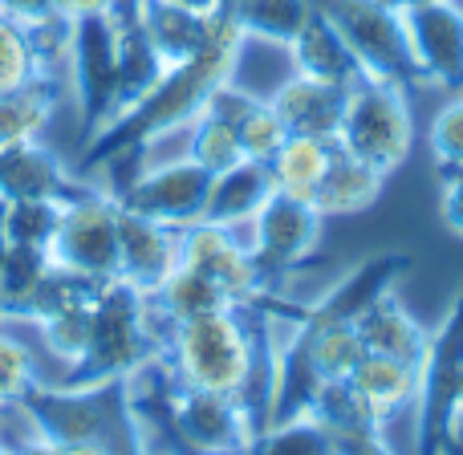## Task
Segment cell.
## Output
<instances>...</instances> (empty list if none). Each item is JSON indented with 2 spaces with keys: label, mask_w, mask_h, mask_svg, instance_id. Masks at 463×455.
<instances>
[{
  "label": "cell",
  "mask_w": 463,
  "mask_h": 455,
  "mask_svg": "<svg viewBox=\"0 0 463 455\" xmlns=\"http://www.w3.org/2000/svg\"><path fill=\"white\" fill-rule=\"evenodd\" d=\"M244 45V33L228 21V13H220L212 41L192 62L167 65V73L155 81L151 94L138 98L130 110H122L118 118H110L90 138L86 151H81V167H114V163H127L135 155H146L159 138L187 130V122L208 106V98L224 81L236 78Z\"/></svg>",
  "instance_id": "6da1fadb"
},
{
  "label": "cell",
  "mask_w": 463,
  "mask_h": 455,
  "mask_svg": "<svg viewBox=\"0 0 463 455\" xmlns=\"http://www.w3.org/2000/svg\"><path fill=\"white\" fill-rule=\"evenodd\" d=\"M163 358V329L151 318L146 293L127 285L122 277L106 280L94 297V326H90V346L61 383L65 386H102V383H127L143 366Z\"/></svg>",
  "instance_id": "7a4b0ae2"
},
{
  "label": "cell",
  "mask_w": 463,
  "mask_h": 455,
  "mask_svg": "<svg viewBox=\"0 0 463 455\" xmlns=\"http://www.w3.org/2000/svg\"><path fill=\"white\" fill-rule=\"evenodd\" d=\"M337 151L354 155L358 163L383 171L386 179L415 151V110L411 90L394 81L358 78L345 94V110L334 135Z\"/></svg>",
  "instance_id": "3957f363"
},
{
  "label": "cell",
  "mask_w": 463,
  "mask_h": 455,
  "mask_svg": "<svg viewBox=\"0 0 463 455\" xmlns=\"http://www.w3.org/2000/svg\"><path fill=\"white\" fill-rule=\"evenodd\" d=\"M321 16L354 53L362 78L394 81V86H419L415 62H411L402 8L394 0H313Z\"/></svg>",
  "instance_id": "277c9868"
},
{
  "label": "cell",
  "mask_w": 463,
  "mask_h": 455,
  "mask_svg": "<svg viewBox=\"0 0 463 455\" xmlns=\"http://www.w3.org/2000/svg\"><path fill=\"white\" fill-rule=\"evenodd\" d=\"M463 391V285L451 297L443 321L431 329L427 358L419 366L415 394V455H439L448 440V423L456 415Z\"/></svg>",
  "instance_id": "5b68a950"
},
{
  "label": "cell",
  "mask_w": 463,
  "mask_h": 455,
  "mask_svg": "<svg viewBox=\"0 0 463 455\" xmlns=\"http://www.w3.org/2000/svg\"><path fill=\"white\" fill-rule=\"evenodd\" d=\"M49 261L90 280L118 277V200L114 192L81 187L61 204V220L49 240Z\"/></svg>",
  "instance_id": "8992f818"
},
{
  "label": "cell",
  "mask_w": 463,
  "mask_h": 455,
  "mask_svg": "<svg viewBox=\"0 0 463 455\" xmlns=\"http://www.w3.org/2000/svg\"><path fill=\"white\" fill-rule=\"evenodd\" d=\"M65 62L73 73V102H78L81 135L94 138L118 114V29H114L110 13L73 21Z\"/></svg>",
  "instance_id": "52a82bcc"
},
{
  "label": "cell",
  "mask_w": 463,
  "mask_h": 455,
  "mask_svg": "<svg viewBox=\"0 0 463 455\" xmlns=\"http://www.w3.org/2000/svg\"><path fill=\"white\" fill-rule=\"evenodd\" d=\"M163 415L167 431L187 451H248L256 435V423L236 394L200 391V386H179L167 374L163 394Z\"/></svg>",
  "instance_id": "ba28073f"
},
{
  "label": "cell",
  "mask_w": 463,
  "mask_h": 455,
  "mask_svg": "<svg viewBox=\"0 0 463 455\" xmlns=\"http://www.w3.org/2000/svg\"><path fill=\"white\" fill-rule=\"evenodd\" d=\"M179 264L203 272L232 305L272 301V277L256 264L252 248L248 240H240L236 228L212 224V220L184 228L179 232Z\"/></svg>",
  "instance_id": "9c48e42d"
},
{
  "label": "cell",
  "mask_w": 463,
  "mask_h": 455,
  "mask_svg": "<svg viewBox=\"0 0 463 455\" xmlns=\"http://www.w3.org/2000/svg\"><path fill=\"white\" fill-rule=\"evenodd\" d=\"M208 187H212V171H203L200 163H192L184 155V159L135 171L127 184L114 187V200L127 212H138V216L155 220V224L184 232L203 220Z\"/></svg>",
  "instance_id": "30bf717a"
},
{
  "label": "cell",
  "mask_w": 463,
  "mask_h": 455,
  "mask_svg": "<svg viewBox=\"0 0 463 455\" xmlns=\"http://www.w3.org/2000/svg\"><path fill=\"white\" fill-rule=\"evenodd\" d=\"M399 8L419 86L463 94V5L459 0H415Z\"/></svg>",
  "instance_id": "8fae6325"
},
{
  "label": "cell",
  "mask_w": 463,
  "mask_h": 455,
  "mask_svg": "<svg viewBox=\"0 0 463 455\" xmlns=\"http://www.w3.org/2000/svg\"><path fill=\"white\" fill-rule=\"evenodd\" d=\"M321 236H326V216L317 212V204L293 200L280 192H272L269 204L248 224V248L272 280L301 269L317 252Z\"/></svg>",
  "instance_id": "7c38bea8"
},
{
  "label": "cell",
  "mask_w": 463,
  "mask_h": 455,
  "mask_svg": "<svg viewBox=\"0 0 463 455\" xmlns=\"http://www.w3.org/2000/svg\"><path fill=\"white\" fill-rule=\"evenodd\" d=\"M411 272L407 252H378L358 261L329 293H321L317 301L305 305V321H358L378 297L394 293L399 280Z\"/></svg>",
  "instance_id": "4fadbf2b"
},
{
  "label": "cell",
  "mask_w": 463,
  "mask_h": 455,
  "mask_svg": "<svg viewBox=\"0 0 463 455\" xmlns=\"http://www.w3.org/2000/svg\"><path fill=\"white\" fill-rule=\"evenodd\" d=\"M179 269V232L127 212L118 204V277L138 293H155Z\"/></svg>",
  "instance_id": "5bb4252c"
},
{
  "label": "cell",
  "mask_w": 463,
  "mask_h": 455,
  "mask_svg": "<svg viewBox=\"0 0 463 455\" xmlns=\"http://www.w3.org/2000/svg\"><path fill=\"white\" fill-rule=\"evenodd\" d=\"M86 184L65 171L45 143H16L0 151V200H73Z\"/></svg>",
  "instance_id": "9a60e30c"
},
{
  "label": "cell",
  "mask_w": 463,
  "mask_h": 455,
  "mask_svg": "<svg viewBox=\"0 0 463 455\" xmlns=\"http://www.w3.org/2000/svg\"><path fill=\"white\" fill-rule=\"evenodd\" d=\"M345 94H350V86L317 81V78H305V73H288L269 94V102L277 110V118L285 122L288 135L334 138L342 110H345Z\"/></svg>",
  "instance_id": "2e32d148"
},
{
  "label": "cell",
  "mask_w": 463,
  "mask_h": 455,
  "mask_svg": "<svg viewBox=\"0 0 463 455\" xmlns=\"http://www.w3.org/2000/svg\"><path fill=\"white\" fill-rule=\"evenodd\" d=\"M358 334L366 354H383V358H394L402 366H423L427 358V342H431V329L415 318V313L402 305L399 293H386L362 313L358 321Z\"/></svg>",
  "instance_id": "e0dca14e"
},
{
  "label": "cell",
  "mask_w": 463,
  "mask_h": 455,
  "mask_svg": "<svg viewBox=\"0 0 463 455\" xmlns=\"http://www.w3.org/2000/svg\"><path fill=\"white\" fill-rule=\"evenodd\" d=\"M216 16L192 13L175 0H138V24H143L151 49L163 57V65L192 62L216 33Z\"/></svg>",
  "instance_id": "ac0fdd59"
},
{
  "label": "cell",
  "mask_w": 463,
  "mask_h": 455,
  "mask_svg": "<svg viewBox=\"0 0 463 455\" xmlns=\"http://www.w3.org/2000/svg\"><path fill=\"white\" fill-rule=\"evenodd\" d=\"M208 106L216 114H224L232 127H236V138H240L244 159L269 163L272 155L280 151V143L288 138L285 122L277 118V110H272L269 98H256V94H248V90H240L236 78L224 81V86L208 98Z\"/></svg>",
  "instance_id": "d6986e66"
},
{
  "label": "cell",
  "mask_w": 463,
  "mask_h": 455,
  "mask_svg": "<svg viewBox=\"0 0 463 455\" xmlns=\"http://www.w3.org/2000/svg\"><path fill=\"white\" fill-rule=\"evenodd\" d=\"M277 192L269 175V163H256V159H240L236 167L220 171L212 175L208 187V208H203V220L212 224H224V228H248L256 220V212L269 204V195Z\"/></svg>",
  "instance_id": "ffe728a7"
},
{
  "label": "cell",
  "mask_w": 463,
  "mask_h": 455,
  "mask_svg": "<svg viewBox=\"0 0 463 455\" xmlns=\"http://www.w3.org/2000/svg\"><path fill=\"white\" fill-rule=\"evenodd\" d=\"M309 415L329 431V440L337 443V455H350V451L366 448V443H374V440H386V423L354 394V386L345 383V378L321 383Z\"/></svg>",
  "instance_id": "44dd1931"
},
{
  "label": "cell",
  "mask_w": 463,
  "mask_h": 455,
  "mask_svg": "<svg viewBox=\"0 0 463 455\" xmlns=\"http://www.w3.org/2000/svg\"><path fill=\"white\" fill-rule=\"evenodd\" d=\"M288 62H293V73H305V78L317 81H334V86H354L362 78L354 53L345 49V41L334 33V24L313 8V16L305 21V29L293 37V45L285 49Z\"/></svg>",
  "instance_id": "7402d4cb"
},
{
  "label": "cell",
  "mask_w": 463,
  "mask_h": 455,
  "mask_svg": "<svg viewBox=\"0 0 463 455\" xmlns=\"http://www.w3.org/2000/svg\"><path fill=\"white\" fill-rule=\"evenodd\" d=\"M345 383L354 386L362 403L391 427V419L399 411L415 407V394H419V370L415 366H402L394 358H383V354H362L358 366L350 370Z\"/></svg>",
  "instance_id": "603a6c76"
},
{
  "label": "cell",
  "mask_w": 463,
  "mask_h": 455,
  "mask_svg": "<svg viewBox=\"0 0 463 455\" xmlns=\"http://www.w3.org/2000/svg\"><path fill=\"white\" fill-rule=\"evenodd\" d=\"M337 143L334 138H313V135H288L280 143V151L269 159V175L272 187L280 195H293V200L313 204L317 200V187L326 179L329 163H334Z\"/></svg>",
  "instance_id": "cb8c5ba5"
},
{
  "label": "cell",
  "mask_w": 463,
  "mask_h": 455,
  "mask_svg": "<svg viewBox=\"0 0 463 455\" xmlns=\"http://www.w3.org/2000/svg\"><path fill=\"white\" fill-rule=\"evenodd\" d=\"M293 337L301 342L305 358H309L313 374H317L321 383L350 378V370L358 366V358L366 354L354 321H305V318H297Z\"/></svg>",
  "instance_id": "d4e9b609"
},
{
  "label": "cell",
  "mask_w": 463,
  "mask_h": 455,
  "mask_svg": "<svg viewBox=\"0 0 463 455\" xmlns=\"http://www.w3.org/2000/svg\"><path fill=\"white\" fill-rule=\"evenodd\" d=\"M383 187H386L383 171L366 167V163H358L345 151H334V163H329L313 204H317V212L326 220H345V216H358V212L374 208Z\"/></svg>",
  "instance_id": "484cf974"
},
{
  "label": "cell",
  "mask_w": 463,
  "mask_h": 455,
  "mask_svg": "<svg viewBox=\"0 0 463 455\" xmlns=\"http://www.w3.org/2000/svg\"><path fill=\"white\" fill-rule=\"evenodd\" d=\"M57 98H61L57 73H45L13 94H0V151L16 143H37L57 114Z\"/></svg>",
  "instance_id": "4316f807"
},
{
  "label": "cell",
  "mask_w": 463,
  "mask_h": 455,
  "mask_svg": "<svg viewBox=\"0 0 463 455\" xmlns=\"http://www.w3.org/2000/svg\"><path fill=\"white\" fill-rule=\"evenodd\" d=\"M146 305H151V318L159 321L163 334H167V329L179 326V321H192V318H203V313L228 309L232 301L212 285L208 277H203V272L179 264L155 293H146Z\"/></svg>",
  "instance_id": "83f0119b"
},
{
  "label": "cell",
  "mask_w": 463,
  "mask_h": 455,
  "mask_svg": "<svg viewBox=\"0 0 463 455\" xmlns=\"http://www.w3.org/2000/svg\"><path fill=\"white\" fill-rule=\"evenodd\" d=\"M49 269H53V261H49L45 248L8 244L5 269H0V318L24 321L33 293L41 289V280H45Z\"/></svg>",
  "instance_id": "f1b7e54d"
},
{
  "label": "cell",
  "mask_w": 463,
  "mask_h": 455,
  "mask_svg": "<svg viewBox=\"0 0 463 455\" xmlns=\"http://www.w3.org/2000/svg\"><path fill=\"white\" fill-rule=\"evenodd\" d=\"M187 159L200 163V167L212 171V175L236 167V163L244 159L240 138H236V127H232L224 114L212 110V106H203V110L187 122Z\"/></svg>",
  "instance_id": "f546056e"
},
{
  "label": "cell",
  "mask_w": 463,
  "mask_h": 455,
  "mask_svg": "<svg viewBox=\"0 0 463 455\" xmlns=\"http://www.w3.org/2000/svg\"><path fill=\"white\" fill-rule=\"evenodd\" d=\"M248 455H337V443L313 415H293L260 427L248 443Z\"/></svg>",
  "instance_id": "4dcf8cb0"
},
{
  "label": "cell",
  "mask_w": 463,
  "mask_h": 455,
  "mask_svg": "<svg viewBox=\"0 0 463 455\" xmlns=\"http://www.w3.org/2000/svg\"><path fill=\"white\" fill-rule=\"evenodd\" d=\"M45 73H53V65L41 57L29 29H21L16 21H8L0 13V94H13V90L29 86V81L45 78Z\"/></svg>",
  "instance_id": "1f68e13d"
},
{
  "label": "cell",
  "mask_w": 463,
  "mask_h": 455,
  "mask_svg": "<svg viewBox=\"0 0 463 455\" xmlns=\"http://www.w3.org/2000/svg\"><path fill=\"white\" fill-rule=\"evenodd\" d=\"M94 297H90V301H78V305H65V309H57V313H49V318L37 321V329H41V337H45L49 354H53L57 362H65V370H70L73 362L86 354V346H90V326H94Z\"/></svg>",
  "instance_id": "d6a6232c"
},
{
  "label": "cell",
  "mask_w": 463,
  "mask_h": 455,
  "mask_svg": "<svg viewBox=\"0 0 463 455\" xmlns=\"http://www.w3.org/2000/svg\"><path fill=\"white\" fill-rule=\"evenodd\" d=\"M61 220V200H0V224H5L8 244L45 248Z\"/></svg>",
  "instance_id": "836d02e7"
},
{
  "label": "cell",
  "mask_w": 463,
  "mask_h": 455,
  "mask_svg": "<svg viewBox=\"0 0 463 455\" xmlns=\"http://www.w3.org/2000/svg\"><path fill=\"white\" fill-rule=\"evenodd\" d=\"M427 151L435 167L456 171L463 167V94H448V102L427 122Z\"/></svg>",
  "instance_id": "e575fe53"
},
{
  "label": "cell",
  "mask_w": 463,
  "mask_h": 455,
  "mask_svg": "<svg viewBox=\"0 0 463 455\" xmlns=\"http://www.w3.org/2000/svg\"><path fill=\"white\" fill-rule=\"evenodd\" d=\"M37 383L41 378L37 366H33L29 346L0 329V407H16Z\"/></svg>",
  "instance_id": "d590c367"
},
{
  "label": "cell",
  "mask_w": 463,
  "mask_h": 455,
  "mask_svg": "<svg viewBox=\"0 0 463 455\" xmlns=\"http://www.w3.org/2000/svg\"><path fill=\"white\" fill-rule=\"evenodd\" d=\"M439 220L451 236L463 240V167L439 171Z\"/></svg>",
  "instance_id": "8d00e7d4"
},
{
  "label": "cell",
  "mask_w": 463,
  "mask_h": 455,
  "mask_svg": "<svg viewBox=\"0 0 463 455\" xmlns=\"http://www.w3.org/2000/svg\"><path fill=\"white\" fill-rule=\"evenodd\" d=\"M0 13L16 21L21 29H41V24L57 21V0H0Z\"/></svg>",
  "instance_id": "74e56055"
},
{
  "label": "cell",
  "mask_w": 463,
  "mask_h": 455,
  "mask_svg": "<svg viewBox=\"0 0 463 455\" xmlns=\"http://www.w3.org/2000/svg\"><path fill=\"white\" fill-rule=\"evenodd\" d=\"M114 8V0H57V13L65 21H81V16H106Z\"/></svg>",
  "instance_id": "f35d334b"
},
{
  "label": "cell",
  "mask_w": 463,
  "mask_h": 455,
  "mask_svg": "<svg viewBox=\"0 0 463 455\" xmlns=\"http://www.w3.org/2000/svg\"><path fill=\"white\" fill-rule=\"evenodd\" d=\"M53 455H122V451L102 440H81V443H57Z\"/></svg>",
  "instance_id": "ab89813d"
},
{
  "label": "cell",
  "mask_w": 463,
  "mask_h": 455,
  "mask_svg": "<svg viewBox=\"0 0 463 455\" xmlns=\"http://www.w3.org/2000/svg\"><path fill=\"white\" fill-rule=\"evenodd\" d=\"M175 5L192 8V13H203V16H216V13H224V0H175Z\"/></svg>",
  "instance_id": "60d3db41"
},
{
  "label": "cell",
  "mask_w": 463,
  "mask_h": 455,
  "mask_svg": "<svg viewBox=\"0 0 463 455\" xmlns=\"http://www.w3.org/2000/svg\"><path fill=\"white\" fill-rule=\"evenodd\" d=\"M13 455H53V443H45V440H37V435H33V440L16 443Z\"/></svg>",
  "instance_id": "b9f144b4"
},
{
  "label": "cell",
  "mask_w": 463,
  "mask_h": 455,
  "mask_svg": "<svg viewBox=\"0 0 463 455\" xmlns=\"http://www.w3.org/2000/svg\"><path fill=\"white\" fill-rule=\"evenodd\" d=\"M350 455H399L391 448V440H374V443H366V448H358V451H350Z\"/></svg>",
  "instance_id": "7bdbcfd3"
},
{
  "label": "cell",
  "mask_w": 463,
  "mask_h": 455,
  "mask_svg": "<svg viewBox=\"0 0 463 455\" xmlns=\"http://www.w3.org/2000/svg\"><path fill=\"white\" fill-rule=\"evenodd\" d=\"M5 256H8V236H5V224H0V269H5Z\"/></svg>",
  "instance_id": "ee69618b"
},
{
  "label": "cell",
  "mask_w": 463,
  "mask_h": 455,
  "mask_svg": "<svg viewBox=\"0 0 463 455\" xmlns=\"http://www.w3.org/2000/svg\"><path fill=\"white\" fill-rule=\"evenodd\" d=\"M439 455H463V443H443Z\"/></svg>",
  "instance_id": "f6af8a7d"
},
{
  "label": "cell",
  "mask_w": 463,
  "mask_h": 455,
  "mask_svg": "<svg viewBox=\"0 0 463 455\" xmlns=\"http://www.w3.org/2000/svg\"><path fill=\"white\" fill-rule=\"evenodd\" d=\"M184 455H248V451H187L184 448Z\"/></svg>",
  "instance_id": "bcb514c9"
},
{
  "label": "cell",
  "mask_w": 463,
  "mask_h": 455,
  "mask_svg": "<svg viewBox=\"0 0 463 455\" xmlns=\"http://www.w3.org/2000/svg\"><path fill=\"white\" fill-rule=\"evenodd\" d=\"M0 455H13V443H5V440H0Z\"/></svg>",
  "instance_id": "7dc6e473"
},
{
  "label": "cell",
  "mask_w": 463,
  "mask_h": 455,
  "mask_svg": "<svg viewBox=\"0 0 463 455\" xmlns=\"http://www.w3.org/2000/svg\"><path fill=\"white\" fill-rule=\"evenodd\" d=\"M456 411H463V391H459V403H456Z\"/></svg>",
  "instance_id": "c3c4849f"
},
{
  "label": "cell",
  "mask_w": 463,
  "mask_h": 455,
  "mask_svg": "<svg viewBox=\"0 0 463 455\" xmlns=\"http://www.w3.org/2000/svg\"><path fill=\"white\" fill-rule=\"evenodd\" d=\"M394 5H415V0H394Z\"/></svg>",
  "instance_id": "681fc988"
}]
</instances>
